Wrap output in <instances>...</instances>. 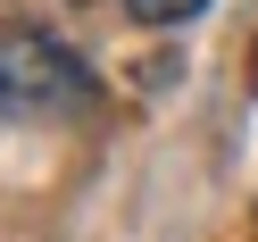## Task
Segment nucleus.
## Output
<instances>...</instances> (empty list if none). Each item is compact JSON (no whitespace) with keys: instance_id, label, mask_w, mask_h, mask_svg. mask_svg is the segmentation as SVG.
<instances>
[{"instance_id":"obj_1","label":"nucleus","mask_w":258,"mask_h":242,"mask_svg":"<svg viewBox=\"0 0 258 242\" xmlns=\"http://www.w3.org/2000/svg\"><path fill=\"white\" fill-rule=\"evenodd\" d=\"M100 109V84L92 67L50 34V25H9L0 34V117L25 125H75Z\"/></svg>"},{"instance_id":"obj_2","label":"nucleus","mask_w":258,"mask_h":242,"mask_svg":"<svg viewBox=\"0 0 258 242\" xmlns=\"http://www.w3.org/2000/svg\"><path fill=\"white\" fill-rule=\"evenodd\" d=\"M208 0H125V17H142V25H191Z\"/></svg>"}]
</instances>
